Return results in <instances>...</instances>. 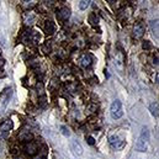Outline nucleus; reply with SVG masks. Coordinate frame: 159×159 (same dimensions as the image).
<instances>
[{"label":"nucleus","instance_id":"obj_4","mask_svg":"<svg viewBox=\"0 0 159 159\" xmlns=\"http://www.w3.org/2000/svg\"><path fill=\"white\" fill-rule=\"evenodd\" d=\"M11 128H13V121H11V120H6L1 125V127H0V137L4 138V139L7 138V137H9V132L11 131Z\"/></svg>","mask_w":159,"mask_h":159},{"label":"nucleus","instance_id":"obj_5","mask_svg":"<svg viewBox=\"0 0 159 159\" xmlns=\"http://www.w3.org/2000/svg\"><path fill=\"white\" fill-rule=\"evenodd\" d=\"M109 142L115 149H121V148H123V146H125V141H123V138H121L120 136H110Z\"/></svg>","mask_w":159,"mask_h":159},{"label":"nucleus","instance_id":"obj_11","mask_svg":"<svg viewBox=\"0 0 159 159\" xmlns=\"http://www.w3.org/2000/svg\"><path fill=\"white\" fill-rule=\"evenodd\" d=\"M149 111L150 113L153 115L154 117H158L159 116V112H158V102H150L149 104Z\"/></svg>","mask_w":159,"mask_h":159},{"label":"nucleus","instance_id":"obj_16","mask_svg":"<svg viewBox=\"0 0 159 159\" xmlns=\"http://www.w3.org/2000/svg\"><path fill=\"white\" fill-rule=\"evenodd\" d=\"M89 20H90V22H91L92 25H96V24H98V17H96L94 14H91L90 16H89Z\"/></svg>","mask_w":159,"mask_h":159},{"label":"nucleus","instance_id":"obj_10","mask_svg":"<svg viewBox=\"0 0 159 159\" xmlns=\"http://www.w3.org/2000/svg\"><path fill=\"white\" fill-rule=\"evenodd\" d=\"M70 147H72V150L77 155H81V154H83V148H81V146L77 142V141H73L72 144H70Z\"/></svg>","mask_w":159,"mask_h":159},{"label":"nucleus","instance_id":"obj_7","mask_svg":"<svg viewBox=\"0 0 159 159\" xmlns=\"http://www.w3.org/2000/svg\"><path fill=\"white\" fill-rule=\"evenodd\" d=\"M144 26L142 24H137L135 26V28H133V36L136 37V38H141L143 35H144Z\"/></svg>","mask_w":159,"mask_h":159},{"label":"nucleus","instance_id":"obj_18","mask_svg":"<svg viewBox=\"0 0 159 159\" xmlns=\"http://www.w3.org/2000/svg\"><path fill=\"white\" fill-rule=\"evenodd\" d=\"M86 142L90 144V146H92V144L95 143V141H94V138H92V137H88V138H86Z\"/></svg>","mask_w":159,"mask_h":159},{"label":"nucleus","instance_id":"obj_15","mask_svg":"<svg viewBox=\"0 0 159 159\" xmlns=\"http://www.w3.org/2000/svg\"><path fill=\"white\" fill-rule=\"evenodd\" d=\"M142 47H143V49H152V48H153V46H152V43L149 42V41H144Z\"/></svg>","mask_w":159,"mask_h":159},{"label":"nucleus","instance_id":"obj_12","mask_svg":"<svg viewBox=\"0 0 159 159\" xmlns=\"http://www.w3.org/2000/svg\"><path fill=\"white\" fill-rule=\"evenodd\" d=\"M91 1H89V0H81V1H79V9L80 10H85L88 9V6L90 5Z\"/></svg>","mask_w":159,"mask_h":159},{"label":"nucleus","instance_id":"obj_8","mask_svg":"<svg viewBox=\"0 0 159 159\" xmlns=\"http://www.w3.org/2000/svg\"><path fill=\"white\" fill-rule=\"evenodd\" d=\"M44 31H46L47 35H53L54 31H55V26L53 24V21H51V20L46 21V25H44Z\"/></svg>","mask_w":159,"mask_h":159},{"label":"nucleus","instance_id":"obj_1","mask_svg":"<svg viewBox=\"0 0 159 159\" xmlns=\"http://www.w3.org/2000/svg\"><path fill=\"white\" fill-rule=\"evenodd\" d=\"M149 129H148L146 126L142 127V131L139 133V137L137 139L136 143V149L138 152H146L148 149V144H149Z\"/></svg>","mask_w":159,"mask_h":159},{"label":"nucleus","instance_id":"obj_17","mask_svg":"<svg viewBox=\"0 0 159 159\" xmlns=\"http://www.w3.org/2000/svg\"><path fill=\"white\" fill-rule=\"evenodd\" d=\"M61 129H62V133H63V135H64L65 137H69V136H70V132H69V129L67 128L65 126H62V127H61Z\"/></svg>","mask_w":159,"mask_h":159},{"label":"nucleus","instance_id":"obj_14","mask_svg":"<svg viewBox=\"0 0 159 159\" xmlns=\"http://www.w3.org/2000/svg\"><path fill=\"white\" fill-rule=\"evenodd\" d=\"M152 28H153V33L155 37H158V21H152L150 22Z\"/></svg>","mask_w":159,"mask_h":159},{"label":"nucleus","instance_id":"obj_9","mask_svg":"<svg viewBox=\"0 0 159 159\" xmlns=\"http://www.w3.org/2000/svg\"><path fill=\"white\" fill-rule=\"evenodd\" d=\"M91 62H92V59H91V55L90 54H83V55H81L80 64L83 65V67H90L91 65Z\"/></svg>","mask_w":159,"mask_h":159},{"label":"nucleus","instance_id":"obj_6","mask_svg":"<svg viewBox=\"0 0 159 159\" xmlns=\"http://www.w3.org/2000/svg\"><path fill=\"white\" fill-rule=\"evenodd\" d=\"M57 17H58V20H61V21H67L70 17V10L68 7H62V9L57 13Z\"/></svg>","mask_w":159,"mask_h":159},{"label":"nucleus","instance_id":"obj_3","mask_svg":"<svg viewBox=\"0 0 159 159\" xmlns=\"http://www.w3.org/2000/svg\"><path fill=\"white\" fill-rule=\"evenodd\" d=\"M110 113H111V117L113 120H118V118L122 117L123 115V110H122V104L120 100H115L111 105V109H110Z\"/></svg>","mask_w":159,"mask_h":159},{"label":"nucleus","instance_id":"obj_19","mask_svg":"<svg viewBox=\"0 0 159 159\" xmlns=\"http://www.w3.org/2000/svg\"><path fill=\"white\" fill-rule=\"evenodd\" d=\"M153 64L154 65H158V55H155V57L153 58Z\"/></svg>","mask_w":159,"mask_h":159},{"label":"nucleus","instance_id":"obj_2","mask_svg":"<svg viewBox=\"0 0 159 159\" xmlns=\"http://www.w3.org/2000/svg\"><path fill=\"white\" fill-rule=\"evenodd\" d=\"M11 96H13V88L11 86H7L1 91V94H0V116L6 111Z\"/></svg>","mask_w":159,"mask_h":159},{"label":"nucleus","instance_id":"obj_13","mask_svg":"<svg viewBox=\"0 0 159 159\" xmlns=\"http://www.w3.org/2000/svg\"><path fill=\"white\" fill-rule=\"evenodd\" d=\"M28 149H30V152H27L28 154H35L36 150H37V146H36V144H33V143H30L28 147H27V150Z\"/></svg>","mask_w":159,"mask_h":159}]
</instances>
